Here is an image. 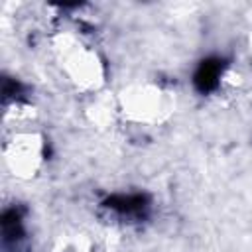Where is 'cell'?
<instances>
[{"mask_svg": "<svg viewBox=\"0 0 252 252\" xmlns=\"http://www.w3.org/2000/svg\"><path fill=\"white\" fill-rule=\"evenodd\" d=\"M2 234L6 242H16L22 238L24 234V224H22V217L16 209H8L2 215Z\"/></svg>", "mask_w": 252, "mask_h": 252, "instance_id": "3957f363", "label": "cell"}, {"mask_svg": "<svg viewBox=\"0 0 252 252\" xmlns=\"http://www.w3.org/2000/svg\"><path fill=\"white\" fill-rule=\"evenodd\" d=\"M104 207L126 219H140L148 213L150 201L142 193H118L104 201Z\"/></svg>", "mask_w": 252, "mask_h": 252, "instance_id": "6da1fadb", "label": "cell"}, {"mask_svg": "<svg viewBox=\"0 0 252 252\" xmlns=\"http://www.w3.org/2000/svg\"><path fill=\"white\" fill-rule=\"evenodd\" d=\"M222 71H224V61L219 59V57H207L203 59L197 69H195V75H193V85L199 93H211L219 87V81L222 77Z\"/></svg>", "mask_w": 252, "mask_h": 252, "instance_id": "7a4b0ae2", "label": "cell"}]
</instances>
